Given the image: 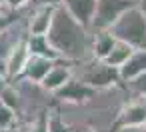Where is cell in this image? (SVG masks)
Listing matches in <instances>:
<instances>
[{
  "instance_id": "10",
  "label": "cell",
  "mask_w": 146,
  "mask_h": 132,
  "mask_svg": "<svg viewBox=\"0 0 146 132\" xmlns=\"http://www.w3.org/2000/svg\"><path fill=\"white\" fill-rule=\"evenodd\" d=\"M52 64H54V60H50V58L28 54L26 64H24V68H22V72H20L18 78H24V80H30V82H40L46 76V72L50 70Z\"/></svg>"
},
{
  "instance_id": "13",
  "label": "cell",
  "mask_w": 146,
  "mask_h": 132,
  "mask_svg": "<svg viewBox=\"0 0 146 132\" xmlns=\"http://www.w3.org/2000/svg\"><path fill=\"white\" fill-rule=\"evenodd\" d=\"M114 36L110 34V30H92V38H90V54L94 58H104L108 54V50L114 44Z\"/></svg>"
},
{
  "instance_id": "19",
  "label": "cell",
  "mask_w": 146,
  "mask_h": 132,
  "mask_svg": "<svg viewBox=\"0 0 146 132\" xmlns=\"http://www.w3.org/2000/svg\"><path fill=\"white\" fill-rule=\"evenodd\" d=\"M16 126V112L0 100V130Z\"/></svg>"
},
{
  "instance_id": "17",
  "label": "cell",
  "mask_w": 146,
  "mask_h": 132,
  "mask_svg": "<svg viewBox=\"0 0 146 132\" xmlns=\"http://www.w3.org/2000/svg\"><path fill=\"white\" fill-rule=\"evenodd\" d=\"M26 8H28V6H26ZM26 8H22V10H12V8H8L6 4H0V32L6 30L8 26H12V24L26 12Z\"/></svg>"
},
{
  "instance_id": "3",
  "label": "cell",
  "mask_w": 146,
  "mask_h": 132,
  "mask_svg": "<svg viewBox=\"0 0 146 132\" xmlns=\"http://www.w3.org/2000/svg\"><path fill=\"white\" fill-rule=\"evenodd\" d=\"M70 68H72V78L80 80L82 84L90 88H106V86L120 82L116 68L108 66L104 60L94 58V56L80 60V62H72Z\"/></svg>"
},
{
  "instance_id": "6",
  "label": "cell",
  "mask_w": 146,
  "mask_h": 132,
  "mask_svg": "<svg viewBox=\"0 0 146 132\" xmlns=\"http://www.w3.org/2000/svg\"><path fill=\"white\" fill-rule=\"evenodd\" d=\"M26 58H28V48H26V42H24V36H22L10 46V50L6 52V56L2 60L4 78H8V80L18 78L22 68H24V64H26Z\"/></svg>"
},
{
  "instance_id": "21",
  "label": "cell",
  "mask_w": 146,
  "mask_h": 132,
  "mask_svg": "<svg viewBox=\"0 0 146 132\" xmlns=\"http://www.w3.org/2000/svg\"><path fill=\"white\" fill-rule=\"evenodd\" d=\"M4 4L12 10H22L28 6V0H4Z\"/></svg>"
},
{
  "instance_id": "12",
  "label": "cell",
  "mask_w": 146,
  "mask_h": 132,
  "mask_svg": "<svg viewBox=\"0 0 146 132\" xmlns=\"http://www.w3.org/2000/svg\"><path fill=\"white\" fill-rule=\"evenodd\" d=\"M24 42H26L28 54L44 56V58H50V60H58V54L52 48V44L48 42L46 34H26L24 36Z\"/></svg>"
},
{
  "instance_id": "15",
  "label": "cell",
  "mask_w": 146,
  "mask_h": 132,
  "mask_svg": "<svg viewBox=\"0 0 146 132\" xmlns=\"http://www.w3.org/2000/svg\"><path fill=\"white\" fill-rule=\"evenodd\" d=\"M46 132H72V128L68 126L64 116L54 108V110H48L46 114Z\"/></svg>"
},
{
  "instance_id": "11",
  "label": "cell",
  "mask_w": 146,
  "mask_h": 132,
  "mask_svg": "<svg viewBox=\"0 0 146 132\" xmlns=\"http://www.w3.org/2000/svg\"><path fill=\"white\" fill-rule=\"evenodd\" d=\"M60 6L72 18H76L80 24L90 28V20H92V14H94L96 0H60Z\"/></svg>"
},
{
  "instance_id": "5",
  "label": "cell",
  "mask_w": 146,
  "mask_h": 132,
  "mask_svg": "<svg viewBox=\"0 0 146 132\" xmlns=\"http://www.w3.org/2000/svg\"><path fill=\"white\" fill-rule=\"evenodd\" d=\"M146 122V98H138V100H130L122 104V108L118 110L116 128H136V126H144Z\"/></svg>"
},
{
  "instance_id": "25",
  "label": "cell",
  "mask_w": 146,
  "mask_h": 132,
  "mask_svg": "<svg viewBox=\"0 0 146 132\" xmlns=\"http://www.w3.org/2000/svg\"><path fill=\"white\" fill-rule=\"evenodd\" d=\"M0 4H4V0H0Z\"/></svg>"
},
{
  "instance_id": "1",
  "label": "cell",
  "mask_w": 146,
  "mask_h": 132,
  "mask_svg": "<svg viewBox=\"0 0 146 132\" xmlns=\"http://www.w3.org/2000/svg\"><path fill=\"white\" fill-rule=\"evenodd\" d=\"M48 42L56 50L60 60L66 62H80L90 58V38L92 30L84 24H80L76 18H72L60 4L54 6L52 20L46 32Z\"/></svg>"
},
{
  "instance_id": "14",
  "label": "cell",
  "mask_w": 146,
  "mask_h": 132,
  "mask_svg": "<svg viewBox=\"0 0 146 132\" xmlns=\"http://www.w3.org/2000/svg\"><path fill=\"white\" fill-rule=\"evenodd\" d=\"M134 48L130 46V44H126V42H122V40H114V44H112V48L108 50V54L102 58L108 66H112V68H120L122 64H124V60L130 56V52H132Z\"/></svg>"
},
{
  "instance_id": "4",
  "label": "cell",
  "mask_w": 146,
  "mask_h": 132,
  "mask_svg": "<svg viewBox=\"0 0 146 132\" xmlns=\"http://www.w3.org/2000/svg\"><path fill=\"white\" fill-rule=\"evenodd\" d=\"M134 4L136 0H96L94 14L90 20V30H108L112 22Z\"/></svg>"
},
{
  "instance_id": "24",
  "label": "cell",
  "mask_w": 146,
  "mask_h": 132,
  "mask_svg": "<svg viewBox=\"0 0 146 132\" xmlns=\"http://www.w3.org/2000/svg\"><path fill=\"white\" fill-rule=\"evenodd\" d=\"M2 76H4V64L0 62V78H2Z\"/></svg>"
},
{
  "instance_id": "8",
  "label": "cell",
  "mask_w": 146,
  "mask_h": 132,
  "mask_svg": "<svg viewBox=\"0 0 146 132\" xmlns=\"http://www.w3.org/2000/svg\"><path fill=\"white\" fill-rule=\"evenodd\" d=\"M54 6H36L28 8L26 14V34H46L52 20Z\"/></svg>"
},
{
  "instance_id": "23",
  "label": "cell",
  "mask_w": 146,
  "mask_h": 132,
  "mask_svg": "<svg viewBox=\"0 0 146 132\" xmlns=\"http://www.w3.org/2000/svg\"><path fill=\"white\" fill-rule=\"evenodd\" d=\"M0 132H18V130H16V126H12V128H4V130H0Z\"/></svg>"
},
{
  "instance_id": "16",
  "label": "cell",
  "mask_w": 146,
  "mask_h": 132,
  "mask_svg": "<svg viewBox=\"0 0 146 132\" xmlns=\"http://www.w3.org/2000/svg\"><path fill=\"white\" fill-rule=\"evenodd\" d=\"M122 84H124V88L128 90V94L132 98H146V70L138 76L122 82Z\"/></svg>"
},
{
  "instance_id": "18",
  "label": "cell",
  "mask_w": 146,
  "mask_h": 132,
  "mask_svg": "<svg viewBox=\"0 0 146 132\" xmlns=\"http://www.w3.org/2000/svg\"><path fill=\"white\" fill-rule=\"evenodd\" d=\"M16 130L18 132H46V114L26 122H16Z\"/></svg>"
},
{
  "instance_id": "2",
  "label": "cell",
  "mask_w": 146,
  "mask_h": 132,
  "mask_svg": "<svg viewBox=\"0 0 146 132\" xmlns=\"http://www.w3.org/2000/svg\"><path fill=\"white\" fill-rule=\"evenodd\" d=\"M108 30L116 40H122L132 48L146 50V16L140 12L136 4L124 10Z\"/></svg>"
},
{
  "instance_id": "27",
  "label": "cell",
  "mask_w": 146,
  "mask_h": 132,
  "mask_svg": "<svg viewBox=\"0 0 146 132\" xmlns=\"http://www.w3.org/2000/svg\"><path fill=\"white\" fill-rule=\"evenodd\" d=\"M144 132H146V130H144Z\"/></svg>"
},
{
  "instance_id": "9",
  "label": "cell",
  "mask_w": 146,
  "mask_h": 132,
  "mask_svg": "<svg viewBox=\"0 0 146 132\" xmlns=\"http://www.w3.org/2000/svg\"><path fill=\"white\" fill-rule=\"evenodd\" d=\"M146 70V50L142 48H134L130 52V56L124 60V64L116 70L118 72V80L120 82H126L138 74H142Z\"/></svg>"
},
{
  "instance_id": "20",
  "label": "cell",
  "mask_w": 146,
  "mask_h": 132,
  "mask_svg": "<svg viewBox=\"0 0 146 132\" xmlns=\"http://www.w3.org/2000/svg\"><path fill=\"white\" fill-rule=\"evenodd\" d=\"M60 0H28V8H36V6H58Z\"/></svg>"
},
{
  "instance_id": "26",
  "label": "cell",
  "mask_w": 146,
  "mask_h": 132,
  "mask_svg": "<svg viewBox=\"0 0 146 132\" xmlns=\"http://www.w3.org/2000/svg\"><path fill=\"white\" fill-rule=\"evenodd\" d=\"M144 126H146V122H144Z\"/></svg>"
},
{
  "instance_id": "22",
  "label": "cell",
  "mask_w": 146,
  "mask_h": 132,
  "mask_svg": "<svg viewBox=\"0 0 146 132\" xmlns=\"http://www.w3.org/2000/svg\"><path fill=\"white\" fill-rule=\"evenodd\" d=\"M136 6L140 8V12L146 16V0H136Z\"/></svg>"
},
{
  "instance_id": "7",
  "label": "cell",
  "mask_w": 146,
  "mask_h": 132,
  "mask_svg": "<svg viewBox=\"0 0 146 132\" xmlns=\"http://www.w3.org/2000/svg\"><path fill=\"white\" fill-rule=\"evenodd\" d=\"M72 78V68L70 62L66 60H54V64L50 66V70L46 72V76L40 80V86L46 88L48 92H56L58 88H62L68 80Z\"/></svg>"
}]
</instances>
